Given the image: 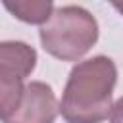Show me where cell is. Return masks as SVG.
I'll list each match as a JSON object with an SVG mask.
<instances>
[{"instance_id": "cell-2", "label": "cell", "mask_w": 123, "mask_h": 123, "mask_svg": "<svg viewBox=\"0 0 123 123\" xmlns=\"http://www.w3.org/2000/svg\"><path fill=\"white\" fill-rule=\"evenodd\" d=\"M98 38L96 19L83 8L65 6L52 12L40 27L42 48L58 60L73 62L90 50Z\"/></svg>"}, {"instance_id": "cell-5", "label": "cell", "mask_w": 123, "mask_h": 123, "mask_svg": "<svg viewBox=\"0 0 123 123\" xmlns=\"http://www.w3.org/2000/svg\"><path fill=\"white\" fill-rule=\"evenodd\" d=\"M6 10L25 23H46L52 15L54 0H2Z\"/></svg>"}, {"instance_id": "cell-4", "label": "cell", "mask_w": 123, "mask_h": 123, "mask_svg": "<svg viewBox=\"0 0 123 123\" xmlns=\"http://www.w3.org/2000/svg\"><path fill=\"white\" fill-rule=\"evenodd\" d=\"M58 100L52 88L40 81L25 85L23 96L13 111L2 117L4 123H54Z\"/></svg>"}, {"instance_id": "cell-6", "label": "cell", "mask_w": 123, "mask_h": 123, "mask_svg": "<svg viewBox=\"0 0 123 123\" xmlns=\"http://www.w3.org/2000/svg\"><path fill=\"white\" fill-rule=\"evenodd\" d=\"M110 121H111V123H123V96H121V98L111 106Z\"/></svg>"}, {"instance_id": "cell-1", "label": "cell", "mask_w": 123, "mask_h": 123, "mask_svg": "<svg viewBox=\"0 0 123 123\" xmlns=\"http://www.w3.org/2000/svg\"><path fill=\"white\" fill-rule=\"evenodd\" d=\"M117 69L106 56L81 62L69 73L60 111L67 123H102L111 113Z\"/></svg>"}, {"instance_id": "cell-8", "label": "cell", "mask_w": 123, "mask_h": 123, "mask_svg": "<svg viewBox=\"0 0 123 123\" xmlns=\"http://www.w3.org/2000/svg\"><path fill=\"white\" fill-rule=\"evenodd\" d=\"M110 2H113V4H115V2H117V0H110Z\"/></svg>"}, {"instance_id": "cell-7", "label": "cell", "mask_w": 123, "mask_h": 123, "mask_svg": "<svg viewBox=\"0 0 123 123\" xmlns=\"http://www.w3.org/2000/svg\"><path fill=\"white\" fill-rule=\"evenodd\" d=\"M113 6H115V8H117V12H119V13L123 15V0H117V2L113 4Z\"/></svg>"}, {"instance_id": "cell-3", "label": "cell", "mask_w": 123, "mask_h": 123, "mask_svg": "<svg viewBox=\"0 0 123 123\" xmlns=\"http://www.w3.org/2000/svg\"><path fill=\"white\" fill-rule=\"evenodd\" d=\"M37 52L25 42L0 44V102L2 117L13 111L23 96V79L35 69Z\"/></svg>"}]
</instances>
